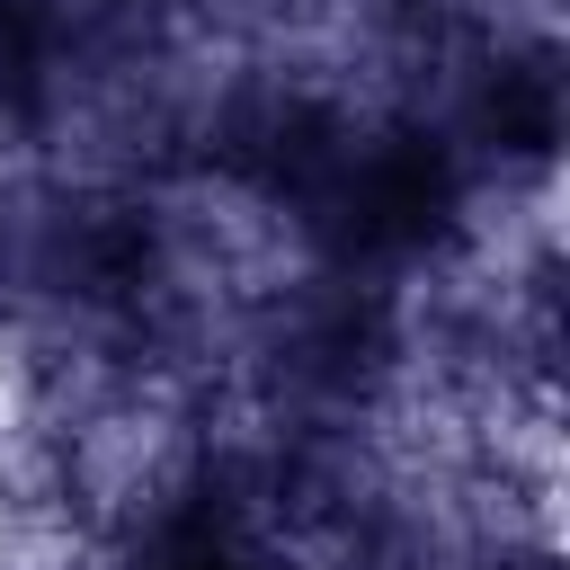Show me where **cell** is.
Returning <instances> with one entry per match:
<instances>
[{
	"label": "cell",
	"mask_w": 570,
	"mask_h": 570,
	"mask_svg": "<svg viewBox=\"0 0 570 570\" xmlns=\"http://www.w3.org/2000/svg\"><path fill=\"white\" fill-rule=\"evenodd\" d=\"M187 570H214V561H187Z\"/></svg>",
	"instance_id": "1"
}]
</instances>
